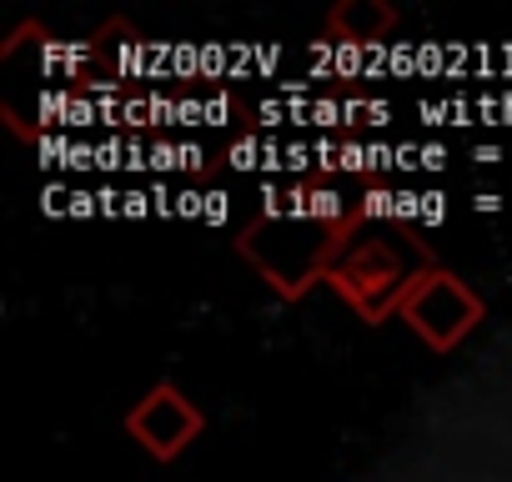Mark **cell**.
Instances as JSON below:
<instances>
[{
    "label": "cell",
    "mask_w": 512,
    "mask_h": 482,
    "mask_svg": "<svg viewBox=\"0 0 512 482\" xmlns=\"http://www.w3.org/2000/svg\"><path fill=\"white\" fill-rule=\"evenodd\" d=\"M402 322L432 347V352H452L477 322H482V297L447 267H422L417 282L402 297Z\"/></svg>",
    "instance_id": "6da1fadb"
},
{
    "label": "cell",
    "mask_w": 512,
    "mask_h": 482,
    "mask_svg": "<svg viewBox=\"0 0 512 482\" xmlns=\"http://www.w3.org/2000/svg\"><path fill=\"white\" fill-rule=\"evenodd\" d=\"M332 282L337 292L367 317V322H382L387 312L402 307L407 287L417 282V272L402 267V257L387 247V241H357V247H347L332 267Z\"/></svg>",
    "instance_id": "7a4b0ae2"
},
{
    "label": "cell",
    "mask_w": 512,
    "mask_h": 482,
    "mask_svg": "<svg viewBox=\"0 0 512 482\" xmlns=\"http://www.w3.org/2000/svg\"><path fill=\"white\" fill-rule=\"evenodd\" d=\"M206 427L201 407L176 387V382H156L131 412H126V432L156 457V462H176L186 452V442H196Z\"/></svg>",
    "instance_id": "3957f363"
},
{
    "label": "cell",
    "mask_w": 512,
    "mask_h": 482,
    "mask_svg": "<svg viewBox=\"0 0 512 482\" xmlns=\"http://www.w3.org/2000/svg\"><path fill=\"white\" fill-rule=\"evenodd\" d=\"M332 36L337 41H352V46H377L392 26H397V11L387 6V0H342V6L332 11Z\"/></svg>",
    "instance_id": "277c9868"
}]
</instances>
